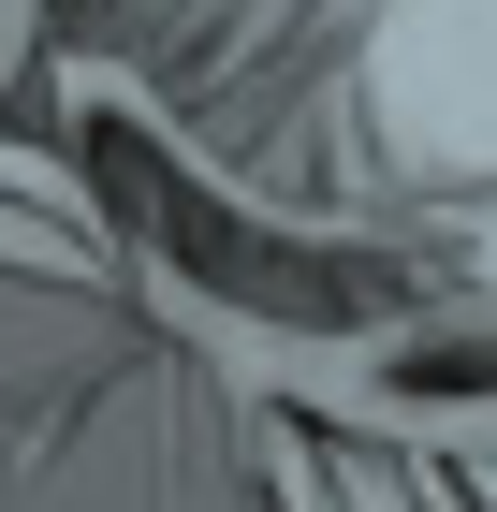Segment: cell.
<instances>
[{
    "mask_svg": "<svg viewBox=\"0 0 497 512\" xmlns=\"http://www.w3.org/2000/svg\"><path fill=\"white\" fill-rule=\"evenodd\" d=\"M15 30H30V0H0V59H15Z\"/></svg>",
    "mask_w": 497,
    "mask_h": 512,
    "instance_id": "1",
    "label": "cell"
},
{
    "mask_svg": "<svg viewBox=\"0 0 497 512\" xmlns=\"http://www.w3.org/2000/svg\"><path fill=\"white\" fill-rule=\"evenodd\" d=\"M483 498H497V469H483Z\"/></svg>",
    "mask_w": 497,
    "mask_h": 512,
    "instance_id": "2",
    "label": "cell"
}]
</instances>
